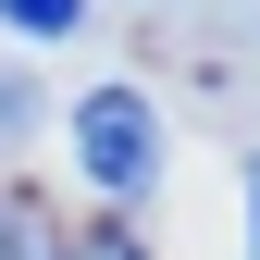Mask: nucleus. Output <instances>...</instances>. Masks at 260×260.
Returning a JSON list of instances; mask_svg holds the SVG:
<instances>
[{
	"label": "nucleus",
	"mask_w": 260,
	"mask_h": 260,
	"mask_svg": "<svg viewBox=\"0 0 260 260\" xmlns=\"http://www.w3.org/2000/svg\"><path fill=\"white\" fill-rule=\"evenodd\" d=\"M0 13H13L25 38H75V25H87V0H0Z\"/></svg>",
	"instance_id": "nucleus-2"
},
{
	"label": "nucleus",
	"mask_w": 260,
	"mask_h": 260,
	"mask_svg": "<svg viewBox=\"0 0 260 260\" xmlns=\"http://www.w3.org/2000/svg\"><path fill=\"white\" fill-rule=\"evenodd\" d=\"M75 161H87L100 199L161 186V112L137 100V87H87V100H75Z\"/></svg>",
	"instance_id": "nucleus-1"
},
{
	"label": "nucleus",
	"mask_w": 260,
	"mask_h": 260,
	"mask_svg": "<svg viewBox=\"0 0 260 260\" xmlns=\"http://www.w3.org/2000/svg\"><path fill=\"white\" fill-rule=\"evenodd\" d=\"M50 260H137V248H124V236H100V248H50Z\"/></svg>",
	"instance_id": "nucleus-4"
},
{
	"label": "nucleus",
	"mask_w": 260,
	"mask_h": 260,
	"mask_svg": "<svg viewBox=\"0 0 260 260\" xmlns=\"http://www.w3.org/2000/svg\"><path fill=\"white\" fill-rule=\"evenodd\" d=\"M248 260H260V161H248Z\"/></svg>",
	"instance_id": "nucleus-5"
},
{
	"label": "nucleus",
	"mask_w": 260,
	"mask_h": 260,
	"mask_svg": "<svg viewBox=\"0 0 260 260\" xmlns=\"http://www.w3.org/2000/svg\"><path fill=\"white\" fill-rule=\"evenodd\" d=\"M0 260H50V236H38L25 211H0Z\"/></svg>",
	"instance_id": "nucleus-3"
}]
</instances>
